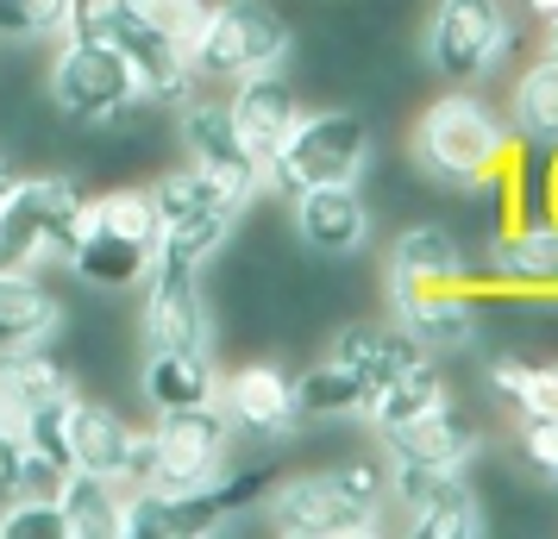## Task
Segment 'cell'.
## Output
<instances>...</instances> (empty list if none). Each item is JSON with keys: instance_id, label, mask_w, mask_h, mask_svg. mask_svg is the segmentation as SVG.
<instances>
[{"instance_id": "obj_31", "label": "cell", "mask_w": 558, "mask_h": 539, "mask_svg": "<svg viewBox=\"0 0 558 539\" xmlns=\"http://www.w3.org/2000/svg\"><path fill=\"white\" fill-rule=\"evenodd\" d=\"M408 534L414 539H477L483 534V502L471 495V483L458 477L446 495H433L421 514H408Z\"/></svg>"}, {"instance_id": "obj_36", "label": "cell", "mask_w": 558, "mask_h": 539, "mask_svg": "<svg viewBox=\"0 0 558 539\" xmlns=\"http://www.w3.org/2000/svg\"><path fill=\"white\" fill-rule=\"evenodd\" d=\"M521 452H527V464L546 477V483H558V420H521Z\"/></svg>"}, {"instance_id": "obj_34", "label": "cell", "mask_w": 558, "mask_h": 539, "mask_svg": "<svg viewBox=\"0 0 558 539\" xmlns=\"http://www.w3.org/2000/svg\"><path fill=\"white\" fill-rule=\"evenodd\" d=\"M0 539H63L57 495H13V502H0Z\"/></svg>"}, {"instance_id": "obj_4", "label": "cell", "mask_w": 558, "mask_h": 539, "mask_svg": "<svg viewBox=\"0 0 558 539\" xmlns=\"http://www.w3.org/2000/svg\"><path fill=\"white\" fill-rule=\"evenodd\" d=\"M232 427L227 414L214 408H170L157 414V427L138 439V470H132V483L157 489V495H195V489L220 483L232 470ZM126 483V489H132Z\"/></svg>"}, {"instance_id": "obj_35", "label": "cell", "mask_w": 558, "mask_h": 539, "mask_svg": "<svg viewBox=\"0 0 558 539\" xmlns=\"http://www.w3.org/2000/svg\"><path fill=\"white\" fill-rule=\"evenodd\" d=\"M26 483V433H20V408L0 402V502H13Z\"/></svg>"}, {"instance_id": "obj_24", "label": "cell", "mask_w": 558, "mask_h": 539, "mask_svg": "<svg viewBox=\"0 0 558 539\" xmlns=\"http://www.w3.org/2000/svg\"><path fill=\"white\" fill-rule=\"evenodd\" d=\"M446 370L433 358H421V364H408L402 377H389V383L364 402V414H371V427L377 433H389V427H408V420H421V414H433V408H446Z\"/></svg>"}, {"instance_id": "obj_33", "label": "cell", "mask_w": 558, "mask_h": 539, "mask_svg": "<svg viewBox=\"0 0 558 539\" xmlns=\"http://www.w3.org/2000/svg\"><path fill=\"white\" fill-rule=\"evenodd\" d=\"M82 0H0V38H57Z\"/></svg>"}, {"instance_id": "obj_39", "label": "cell", "mask_w": 558, "mask_h": 539, "mask_svg": "<svg viewBox=\"0 0 558 539\" xmlns=\"http://www.w3.org/2000/svg\"><path fill=\"white\" fill-rule=\"evenodd\" d=\"M546 57H558V20L546 26Z\"/></svg>"}, {"instance_id": "obj_19", "label": "cell", "mask_w": 558, "mask_h": 539, "mask_svg": "<svg viewBox=\"0 0 558 539\" xmlns=\"http://www.w3.org/2000/svg\"><path fill=\"white\" fill-rule=\"evenodd\" d=\"M383 439V458H408V464H439V470H464V464L477 458V427L471 420H458L452 402L446 408L421 414V420H408V427H389Z\"/></svg>"}, {"instance_id": "obj_5", "label": "cell", "mask_w": 558, "mask_h": 539, "mask_svg": "<svg viewBox=\"0 0 558 539\" xmlns=\"http://www.w3.org/2000/svg\"><path fill=\"white\" fill-rule=\"evenodd\" d=\"M195 82H239L289 57V20L270 0H214L182 38Z\"/></svg>"}, {"instance_id": "obj_28", "label": "cell", "mask_w": 558, "mask_h": 539, "mask_svg": "<svg viewBox=\"0 0 558 539\" xmlns=\"http://www.w3.org/2000/svg\"><path fill=\"white\" fill-rule=\"evenodd\" d=\"M0 389H7V402L13 408H45V402H70L76 389L63 377V364L38 345V352H13V358H0Z\"/></svg>"}, {"instance_id": "obj_20", "label": "cell", "mask_w": 558, "mask_h": 539, "mask_svg": "<svg viewBox=\"0 0 558 539\" xmlns=\"http://www.w3.org/2000/svg\"><path fill=\"white\" fill-rule=\"evenodd\" d=\"M327 358L345 364L357 383H364V395H377L389 377H402L408 364H421L427 352H421V345H414L402 327H383V320H371V327H345V333L332 339Z\"/></svg>"}, {"instance_id": "obj_7", "label": "cell", "mask_w": 558, "mask_h": 539, "mask_svg": "<svg viewBox=\"0 0 558 539\" xmlns=\"http://www.w3.org/2000/svg\"><path fill=\"white\" fill-rule=\"evenodd\" d=\"M82 195L70 176H13L0 201V270H38L70 252V232L82 220Z\"/></svg>"}, {"instance_id": "obj_32", "label": "cell", "mask_w": 558, "mask_h": 539, "mask_svg": "<svg viewBox=\"0 0 558 539\" xmlns=\"http://www.w3.org/2000/svg\"><path fill=\"white\" fill-rule=\"evenodd\" d=\"M232 220H239V207H214V213L177 220V226H163V238H157V257H170V264H195V270H202V257H214L220 245H227Z\"/></svg>"}, {"instance_id": "obj_11", "label": "cell", "mask_w": 558, "mask_h": 539, "mask_svg": "<svg viewBox=\"0 0 558 539\" xmlns=\"http://www.w3.org/2000/svg\"><path fill=\"white\" fill-rule=\"evenodd\" d=\"M138 333H145V352H214V327H207V302H202L195 264L157 257L151 270H145Z\"/></svg>"}, {"instance_id": "obj_23", "label": "cell", "mask_w": 558, "mask_h": 539, "mask_svg": "<svg viewBox=\"0 0 558 539\" xmlns=\"http://www.w3.org/2000/svg\"><path fill=\"white\" fill-rule=\"evenodd\" d=\"M57 509H63V539H120L126 483L95 477V470H70L57 483Z\"/></svg>"}, {"instance_id": "obj_30", "label": "cell", "mask_w": 558, "mask_h": 539, "mask_svg": "<svg viewBox=\"0 0 558 539\" xmlns=\"http://www.w3.org/2000/svg\"><path fill=\"white\" fill-rule=\"evenodd\" d=\"M364 383H357L345 364H314V370H302L295 377V408H302V420H332V414H364Z\"/></svg>"}, {"instance_id": "obj_18", "label": "cell", "mask_w": 558, "mask_h": 539, "mask_svg": "<svg viewBox=\"0 0 558 539\" xmlns=\"http://www.w3.org/2000/svg\"><path fill=\"white\" fill-rule=\"evenodd\" d=\"M63 327V302L38 270H0V358L51 345Z\"/></svg>"}, {"instance_id": "obj_16", "label": "cell", "mask_w": 558, "mask_h": 539, "mask_svg": "<svg viewBox=\"0 0 558 539\" xmlns=\"http://www.w3.org/2000/svg\"><path fill=\"white\" fill-rule=\"evenodd\" d=\"M63 439H70V470H95V477H113V483H132L138 470V427H126V414L101 408V402H70V420H63Z\"/></svg>"}, {"instance_id": "obj_21", "label": "cell", "mask_w": 558, "mask_h": 539, "mask_svg": "<svg viewBox=\"0 0 558 539\" xmlns=\"http://www.w3.org/2000/svg\"><path fill=\"white\" fill-rule=\"evenodd\" d=\"M145 402L157 414L170 408H207L214 389H220V370H214V352H145Z\"/></svg>"}, {"instance_id": "obj_13", "label": "cell", "mask_w": 558, "mask_h": 539, "mask_svg": "<svg viewBox=\"0 0 558 539\" xmlns=\"http://www.w3.org/2000/svg\"><path fill=\"white\" fill-rule=\"evenodd\" d=\"M182 151L195 170L220 182L227 195L239 201H252L257 188H264V170H257V157L245 151V138L232 126V107L227 101H189L182 107Z\"/></svg>"}, {"instance_id": "obj_37", "label": "cell", "mask_w": 558, "mask_h": 539, "mask_svg": "<svg viewBox=\"0 0 558 539\" xmlns=\"http://www.w3.org/2000/svg\"><path fill=\"white\" fill-rule=\"evenodd\" d=\"M546 220L558 226V151H553V170H546Z\"/></svg>"}, {"instance_id": "obj_26", "label": "cell", "mask_w": 558, "mask_h": 539, "mask_svg": "<svg viewBox=\"0 0 558 539\" xmlns=\"http://www.w3.org/2000/svg\"><path fill=\"white\" fill-rule=\"evenodd\" d=\"M389 283H464V252L446 226H414L389 252Z\"/></svg>"}, {"instance_id": "obj_2", "label": "cell", "mask_w": 558, "mask_h": 539, "mask_svg": "<svg viewBox=\"0 0 558 539\" xmlns=\"http://www.w3.org/2000/svg\"><path fill=\"white\" fill-rule=\"evenodd\" d=\"M157 238H163V220L151 207V188H113L101 201H82L63 264L88 289H138L157 264Z\"/></svg>"}, {"instance_id": "obj_6", "label": "cell", "mask_w": 558, "mask_h": 539, "mask_svg": "<svg viewBox=\"0 0 558 539\" xmlns=\"http://www.w3.org/2000/svg\"><path fill=\"white\" fill-rule=\"evenodd\" d=\"M70 32H95V38H107V45L132 63V76H138V95H145V101H189V88H195L189 51H182V38H170V32L157 26L138 0H82L76 20H70Z\"/></svg>"}, {"instance_id": "obj_1", "label": "cell", "mask_w": 558, "mask_h": 539, "mask_svg": "<svg viewBox=\"0 0 558 539\" xmlns=\"http://www.w3.org/2000/svg\"><path fill=\"white\" fill-rule=\"evenodd\" d=\"M389 502V464L345 458L264 489V520L282 539H371Z\"/></svg>"}, {"instance_id": "obj_40", "label": "cell", "mask_w": 558, "mask_h": 539, "mask_svg": "<svg viewBox=\"0 0 558 539\" xmlns=\"http://www.w3.org/2000/svg\"><path fill=\"white\" fill-rule=\"evenodd\" d=\"M7 188H13V170H7V163H0V201H7Z\"/></svg>"}, {"instance_id": "obj_9", "label": "cell", "mask_w": 558, "mask_h": 539, "mask_svg": "<svg viewBox=\"0 0 558 539\" xmlns=\"http://www.w3.org/2000/svg\"><path fill=\"white\" fill-rule=\"evenodd\" d=\"M51 101L70 113V120H107V113H120V107L145 101L138 95V76H132V63L107 38L95 32H70L63 38V51L51 63Z\"/></svg>"}, {"instance_id": "obj_15", "label": "cell", "mask_w": 558, "mask_h": 539, "mask_svg": "<svg viewBox=\"0 0 558 539\" xmlns=\"http://www.w3.org/2000/svg\"><path fill=\"white\" fill-rule=\"evenodd\" d=\"M227 107H232V126H239V138H245V151L257 157V170L282 151V138H289L295 120H302V101H295V88H289V76H282L277 63L232 82Z\"/></svg>"}, {"instance_id": "obj_12", "label": "cell", "mask_w": 558, "mask_h": 539, "mask_svg": "<svg viewBox=\"0 0 558 539\" xmlns=\"http://www.w3.org/2000/svg\"><path fill=\"white\" fill-rule=\"evenodd\" d=\"M214 408L227 414L232 433L264 439V445H277V439H289L295 427H302V408H295V377H289L282 364H245V370L220 377Z\"/></svg>"}, {"instance_id": "obj_22", "label": "cell", "mask_w": 558, "mask_h": 539, "mask_svg": "<svg viewBox=\"0 0 558 539\" xmlns=\"http://www.w3.org/2000/svg\"><path fill=\"white\" fill-rule=\"evenodd\" d=\"M489 270L514 289H558V226L546 213L508 226L496 238V252H489Z\"/></svg>"}, {"instance_id": "obj_10", "label": "cell", "mask_w": 558, "mask_h": 539, "mask_svg": "<svg viewBox=\"0 0 558 539\" xmlns=\"http://www.w3.org/2000/svg\"><path fill=\"white\" fill-rule=\"evenodd\" d=\"M508 51V13L502 0H439L427 20V57L433 70L452 82V88H471L496 70V57Z\"/></svg>"}, {"instance_id": "obj_14", "label": "cell", "mask_w": 558, "mask_h": 539, "mask_svg": "<svg viewBox=\"0 0 558 539\" xmlns=\"http://www.w3.org/2000/svg\"><path fill=\"white\" fill-rule=\"evenodd\" d=\"M389 314L421 352H452L471 339V283H389Z\"/></svg>"}, {"instance_id": "obj_8", "label": "cell", "mask_w": 558, "mask_h": 539, "mask_svg": "<svg viewBox=\"0 0 558 539\" xmlns=\"http://www.w3.org/2000/svg\"><path fill=\"white\" fill-rule=\"evenodd\" d=\"M364 163H371V132L357 113H302L282 151L264 163V182L295 201L302 188H320V182H357Z\"/></svg>"}, {"instance_id": "obj_27", "label": "cell", "mask_w": 558, "mask_h": 539, "mask_svg": "<svg viewBox=\"0 0 558 539\" xmlns=\"http://www.w3.org/2000/svg\"><path fill=\"white\" fill-rule=\"evenodd\" d=\"M489 389L508 408H521V420H558V364H489Z\"/></svg>"}, {"instance_id": "obj_25", "label": "cell", "mask_w": 558, "mask_h": 539, "mask_svg": "<svg viewBox=\"0 0 558 539\" xmlns=\"http://www.w3.org/2000/svg\"><path fill=\"white\" fill-rule=\"evenodd\" d=\"M508 113H514V132H521L527 145L558 151V57L539 51L527 70L514 76V101H508Z\"/></svg>"}, {"instance_id": "obj_29", "label": "cell", "mask_w": 558, "mask_h": 539, "mask_svg": "<svg viewBox=\"0 0 558 539\" xmlns=\"http://www.w3.org/2000/svg\"><path fill=\"white\" fill-rule=\"evenodd\" d=\"M151 207H157V220H163V226H177V220H195V213H214V207H245V201L227 195L207 170L182 163V170H170L163 182H151Z\"/></svg>"}, {"instance_id": "obj_17", "label": "cell", "mask_w": 558, "mask_h": 539, "mask_svg": "<svg viewBox=\"0 0 558 539\" xmlns=\"http://www.w3.org/2000/svg\"><path fill=\"white\" fill-rule=\"evenodd\" d=\"M295 232H302L314 252L345 257L371 238V207L357 195V182H320L295 195Z\"/></svg>"}, {"instance_id": "obj_3", "label": "cell", "mask_w": 558, "mask_h": 539, "mask_svg": "<svg viewBox=\"0 0 558 539\" xmlns=\"http://www.w3.org/2000/svg\"><path fill=\"white\" fill-rule=\"evenodd\" d=\"M414 151L439 182L452 188H477V182H502L508 157H514V132L496 107L471 95V88H452L421 113L414 126Z\"/></svg>"}, {"instance_id": "obj_38", "label": "cell", "mask_w": 558, "mask_h": 539, "mask_svg": "<svg viewBox=\"0 0 558 539\" xmlns=\"http://www.w3.org/2000/svg\"><path fill=\"white\" fill-rule=\"evenodd\" d=\"M521 7H527L533 20H546V26H553V20H558V0H521Z\"/></svg>"}]
</instances>
